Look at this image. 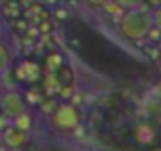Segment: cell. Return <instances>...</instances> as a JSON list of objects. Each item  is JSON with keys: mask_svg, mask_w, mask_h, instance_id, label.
I'll return each mask as SVG.
<instances>
[{"mask_svg": "<svg viewBox=\"0 0 161 151\" xmlns=\"http://www.w3.org/2000/svg\"><path fill=\"white\" fill-rule=\"evenodd\" d=\"M40 30L42 32H49V23H42L40 25Z\"/></svg>", "mask_w": 161, "mask_h": 151, "instance_id": "ac0fdd59", "label": "cell"}, {"mask_svg": "<svg viewBox=\"0 0 161 151\" xmlns=\"http://www.w3.org/2000/svg\"><path fill=\"white\" fill-rule=\"evenodd\" d=\"M135 138L138 143H152L153 138H155V130L148 125V123H140L136 128H135Z\"/></svg>", "mask_w": 161, "mask_h": 151, "instance_id": "52a82bcc", "label": "cell"}, {"mask_svg": "<svg viewBox=\"0 0 161 151\" xmlns=\"http://www.w3.org/2000/svg\"><path fill=\"white\" fill-rule=\"evenodd\" d=\"M19 4H21V6H27V4H32V0H21Z\"/></svg>", "mask_w": 161, "mask_h": 151, "instance_id": "ffe728a7", "label": "cell"}, {"mask_svg": "<svg viewBox=\"0 0 161 151\" xmlns=\"http://www.w3.org/2000/svg\"><path fill=\"white\" fill-rule=\"evenodd\" d=\"M0 151H6V149H0Z\"/></svg>", "mask_w": 161, "mask_h": 151, "instance_id": "7402d4cb", "label": "cell"}, {"mask_svg": "<svg viewBox=\"0 0 161 151\" xmlns=\"http://www.w3.org/2000/svg\"><path fill=\"white\" fill-rule=\"evenodd\" d=\"M27 110V102L23 98V95L15 89H6L0 95V112H2L10 121L15 119L19 113H23Z\"/></svg>", "mask_w": 161, "mask_h": 151, "instance_id": "3957f363", "label": "cell"}, {"mask_svg": "<svg viewBox=\"0 0 161 151\" xmlns=\"http://www.w3.org/2000/svg\"><path fill=\"white\" fill-rule=\"evenodd\" d=\"M155 151H161V149H155Z\"/></svg>", "mask_w": 161, "mask_h": 151, "instance_id": "603a6c76", "label": "cell"}, {"mask_svg": "<svg viewBox=\"0 0 161 151\" xmlns=\"http://www.w3.org/2000/svg\"><path fill=\"white\" fill-rule=\"evenodd\" d=\"M150 17H152V25H153V29H157V30L161 32V6L153 8L152 13H150Z\"/></svg>", "mask_w": 161, "mask_h": 151, "instance_id": "7c38bea8", "label": "cell"}, {"mask_svg": "<svg viewBox=\"0 0 161 151\" xmlns=\"http://www.w3.org/2000/svg\"><path fill=\"white\" fill-rule=\"evenodd\" d=\"M55 17H57L59 21H64V19L68 17V12H66L64 8H55Z\"/></svg>", "mask_w": 161, "mask_h": 151, "instance_id": "2e32d148", "label": "cell"}, {"mask_svg": "<svg viewBox=\"0 0 161 151\" xmlns=\"http://www.w3.org/2000/svg\"><path fill=\"white\" fill-rule=\"evenodd\" d=\"M12 125H14L15 128L23 130V132H29V130L32 128V115L25 110V112H23V113H19L15 119H12Z\"/></svg>", "mask_w": 161, "mask_h": 151, "instance_id": "ba28073f", "label": "cell"}, {"mask_svg": "<svg viewBox=\"0 0 161 151\" xmlns=\"http://www.w3.org/2000/svg\"><path fill=\"white\" fill-rule=\"evenodd\" d=\"M2 91H4V89H2V83H0V95H2Z\"/></svg>", "mask_w": 161, "mask_h": 151, "instance_id": "44dd1931", "label": "cell"}, {"mask_svg": "<svg viewBox=\"0 0 161 151\" xmlns=\"http://www.w3.org/2000/svg\"><path fill=\"white\" fill-rule=\"evenodd\" d=\"M12 62H14L12 51L8 49V45H4L2 42H0V74H6L10 70Z\"/></svg>", "mask_w": 161, "mask_h": 151, "instance_id": "9c48e42d", "label": "cell"}, {"mask_svg": "<svg viewBox=\"0 0 161 151\" xmlns=\"http://www.w3.org/2000/svg\"><path fill=\"white\" fill-rule=\"evenodd\" d=\"M61 80H59V76L57 72H46L44 74V91L47 95H57L61 91Z\"/></svg>", "mask_w": 161, "mask_h": 151, "instance_id": "8992f818", "label": "cell"}, {"mask_svg": "<svg viewBox=\"0 0 161 151\" xmlns=\"http://www.w3.org/2000/svg\"><path fill=\"white\" fill-rule=\"evenodd\" d=\"M114 2L119 6V8H123V10H135L142 0H114Z\"/></svg>", "mask_w": 161, "mask_h": 151, "instance_id": "4fadbf2b", "label": "cell"}, {"mask_svg": "<svg viewBox=\"0 0 161 151\" xmlns=\"http://www.w3.org/2000/svg\"><path fill=\"white\" fill-rule=\"evenodd\" d=\"M152 17L146 12L140 10H127L121 17H119V32L127 38V40H142L150 34L152 30Z\"/></svg>", "mask_w": 161, "mask_h": 151, "instance_id": "6da1fadb", "label": "cell"}, {"mask_svg": "<svg viewBox=\"0 0 161 151\" xmlns=\"http://www.w3.org/2000/svg\"><path fill=\"white\" fill-rule=\"evenodd\" d=\"M61 64H63V57H61L59 53L47 55V59H46V70H47V72H57V70L61 68Z\"/></svg>", "mask_w": 161, "mask_h": 151, "instance_id": "30bf717a", "label": "cell"}, {"mask_svg": "<svg viewBox=\"0 0 161 151\" xmlns=\"http://www.w3.org/2000/svg\"><path fill=\"white\" fill-rule=\"evenodd\" d=\"M0 136H2V143L8 147V149H21L27 142V132L15 128L14 125H8L2 132H0Z\"/></svg>", "mask_w": 161, "mask_h": 151, "instance_id": "5b68a950", "label": "cell"}, {"mask_svg": "<svg viewBox=\"0 0 161 151\" xmlns=\"http://www.w3.org/2000/svg\"><path fill=\"white\" fill-rule=\"evenodd\" d=\"M4 13H6L8 17H19V15H21V4H19V2H6Z\"/></svg>", "mask_w": 161, "mask_h": 151, "instance_id": "8fae6325", "label": "cell"}, {"mask_svg": "<svg viewBox=\"0 0 161 151\" xmlns=\"http://www.w3.org/2000/svg\"><path fill=\"white\" fill-rule=\"evenodd\" d=\"M15 78L23 83H36L42 78V66L34 60H21L15 66Z\"/></svg>", "mask_w": 161, "mask_h": 151, "instance_id": "277c9868", "label": "cell"}, {"mask_svg": "<svg viewBox=\"0 0 161 151\" xmlns=\"http://www.w3.org/2000/svg\"><path fill=\"white\" fill-rule=\"evenodd\" d=\"M23 98H25V102H27L29 106H31V104H40V100H42V98H40V95H38V93H36L34 89L27 91V95H25Z\"/></svg>", "mask_w": 161, "mask_h": 151, "instance_id": "5bb4252c", "label": "cell"}, {"mask_svg": "<svg viewBox=\"0 0 161 151\" xmlns=\"http://www.w3.org/2000/svg\"><path fill=\"white\" fill-rule=\"evenodd\" d=\"M59 2V0H44V4H47V6H55Z\"/></svg>", "mask_w": 161, "mask_h": 151, "instance_id": "d6986e66", "label": "cell"}, {"mask_svg": "<svg viewBox=\"0 0 161 151\" xmlns=\"http://www.w3.org/2000/svg\"><path fill=\"white\" fill-rule=\"evenodd\" d=\"M86 2L89 6H93V8H104V6H108L112 2V0H86Z\"/></svg>", "mask_w": 161, "mask_h": 151, "instance_id": "9a60e30c", "label": "cell"}, {"mask_svg": "<svg viewBox=\"0 0 161 151\" xmlns=\"http://www.w3.org/2000/svg\"><path fill=\"white\" fill-rule=\"evenodd\" d=\"M49 121H51V127L59 132H68V130H74L78 125H80V113L76 110L74 104L70 102H61L53 108V112L49 113Z\"/></svg>", "mask_w": 161, "mask_h": 151, "instance_id": "7a4b0ae2", "label": "cell"}, {"mask_svg": "<svg viewBox=\"0 0 161 151\" xmlns=\"http://www.w3.org/2000/svg\"><path fill=\"white\" fill-rule=\"evenodd\" d=\"M8 121H10V119H8V117L2 113V112H0V132H2V130L8 127Z\"/></svg>", "mask_w": 161, "mask_h": 151, "instance_id": "e0dca14e", "label": "cell"}]
</instances>
